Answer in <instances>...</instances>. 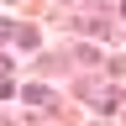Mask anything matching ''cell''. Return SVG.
Listing matches in <instances>:
<instances>
[{
	"label": "cell",
	"mask_w": 126,
	"mask_h": 126,
	"mask_svg": "<svg viewBox=\"0 0 126 126\" xmlns=\"http://www.w3.org/2000/svg\"><path fill=\"white\" fill-rule=\"evenodd\" d=\"M11 94H16V84H5V79H0V100H11Z\"/></svg>",
	"instance_id": "cell-3"
},
{
	"label": "cell",
	"mask_w": 126,
	"mask_h": 126,
	"mask_svg": "<svg viewBox=\"0 0 126 126\" xmlns=\"http://www.w3.org/2000/svg\"><path fill=\"white\" fill-rule=\"evenodd\" d=\"M21 105H37V110H53V89H42V84H26V89H21Z\"/></svg>",
	"instance_id": "cell-2"
},
{
	"label": "cell",
	"mask_w": 126,
	"mask_h": 126,
	"mask_svg": "<svg viewBox=\"0 0 126 126\" xmlns=\"http://www.w3.org/2000/svg\"><path fill=\"white\" fill-rule=\"evenodd\" d=\"M121 11H126V0H121Z\"/></svg>",
	"instance_id": "cell-4"
},
{
	"label": "cell",
	"mask_w": 126,
	"mask_h": 126,
	"mask_svg": "<svg viewBox=\"0 0 126 126\" xmlns=\"http://www.w3.org/2000/svg\"><path fill=\"white\" fill-rule=\"evenodd\" d=\"M79 94L89 100V110H94V116H110V110L121 105V94L110 89V84H105V89H100V84H79Z\"/></svg>",
	"instance_id": "cell-1"
}]
</instances>
